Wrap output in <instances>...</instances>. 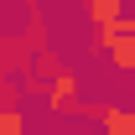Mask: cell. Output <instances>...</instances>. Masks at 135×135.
<instances>
[{
	"instance_id": "6da1fadb",
	"label": "cell",
	"mask_w": 135,
	"mask_h": 135,
	"mask_svg": "<svg viewBox=\"0 0 135 135\" xmlns=\"http://www.w3.org/2000/svg\"><path fill=\"white\" fill-rule=\"evenodd\" d=\"M78 73H57V78H52L47 83V109L52 114H78Z\"/></svg>"
},
{
	"instance_id": "7a4b0ae2",
	"label": "cell",
	"mask_w": 135,
	"mask_h": 135,
	"mask_svg": "<svg viewBox=\"0 0 135 135\" xmlns=\"http://www.w3.org/2000/svg\"><path fill=\"white\" fill-rule=\"evenodd\" d=\"M125 42H135V11H130L125 21H114V26L94 31V42H88V47H94V52H114V47H125Z\"/></svg>"
},
{
	"instance_id": "3957f363",
	"label": "cell",
	"mask_w": 135,
	"mask_h": 135,
	"mask_svg": "<svg viewBox=\"0 0 135 135\" xmlns=\"http://www.w3.org/2000/svg\"><path fill=\"white\" fill-rule=\"evenodd\" d=\"M99 125H104V135H135V109L104 104V109H99Z\"/></svg>"
},
{
	"instance_id": "277c9868",
	"label": "cell",
	"mask_w": 135,
	"mask_h": 135,
	"mask_svg": "<svg viewBox=\"0 0 135 135\" xmlns=\"http://www.w3.org/2000/svg\"><path fill=\"white\" fill-rule=\"evenodd\" d=\"M83 16L94 21V31H104V26H114V21H125L130 11H125L119 0H88V5H83Z\"/></svg>"
},
{
	"instance_id": "5b68a950",
	"label": "cell",
	"mask_w": 135,
	"mask_h": 135,
	"mask_svg": "<svg viewBox=\"0 0 135 135\" xmlns=\"http://www.w3.org/2000/svg\"><path fill=\"white\" fill-rule=\"evenodd\" d=\"M0 135H31V125H26V114H21L16 104L0 109Z\"/></svg>"
},
{
	"instance_id": "8992f818",
	"label": "cell",
	"mask_w": 135,
	"mask_h": 135,
	"mask_svg": "<svg viewBox=\"0 0 135 135\" xmlns=\"http://www.w3.org/2000/svg\"><path fill=\"white\" fill-rule=\"evenodd\" d=\"M109 62H114V73H135V42L114 47V52H109Z\"/></svg>"
}]
</instances>
